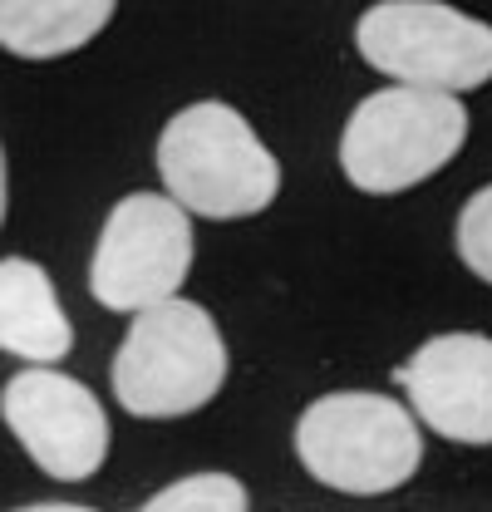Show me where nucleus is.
<instances>
[{
    "label": "nucleus",
    "mask_w": 492,
    "mask_h": 512,
    "mask_svg": "<svg viewBox=\"0 0 492 512\" xmlns=\"http://www.w3.org/2000/svg\"><path fill=\"white\" fill-rule=\"evenodd\" d=\"M158 178L192 217L242 222L276 202L281 163L232 104L197 99L158 133Z\"/></svg>",
    "instance_id": "nucleus-1"
},
{
    "label": "nucleus",
    "mask_w": 492,
    "mask_h": 512,
    "mask_svg": "<svg viewBox=\"0 0 492 512\" xmlns=\"http://www.w3.org/2000/svg\"><path fill=\"white\" fill-rule=\"evenodd\" d=\"M232 355L207 306L168 296L133 311L114 355V399L133 419H187L217 399Z\"/></svg>",
    "instance_id": "nucleus-2"
},
{
    "label": "nucleus",
    "mask_w": 492,
    "mask_h": 512,
    "mask_svg": "<svg viewBox=\"0 0 492 512\" xmlns=\"http://www.w3.org/2000/svg\"><path fill=\"white\" fill-rule=\"evenodd\" d=\"M296 458L330 493L350 498L394 493L424 463L419 414L374 389L320 394L296 424Z\"/></svg>",
    "instance_id": "nucleus-3"
},
{
    "label": "nucleus",
    "mask_w": 492,
    "mask_h": 512,
    "mask_svg": "<svg viewBox=\"0 0 492 512\" xmlns=\"http://www.w3.org/2000/svg\"><path fill=\"white\" fill-rule=\"evenodd\" d=\"M468 143V104L448 89L394 84L355 104L340 133V168L360 192L394 197L443 173Z\"/></svg>",
    "instance_id": "nucleus-4"
},
{
    "label": "nucleus",
    "mask_w": 492,
    "mask_h": 512,
    "mask_svg": "<svg viewBox=\"0 0 492 512\" xmlns=\"http://www.w3.org/2000/svg\"><path fill=\"white\" fill-rule=\"evenodd\" d=\"M355 50L394 84L473 94L492 79V25L443 0H379L355 20Z\"/></svg>",
    "instance_id": "nucleus-5"
},
{
    "label": "nucleus",
    "mask_w": 492,
    "mask_h": 512,
    "mask_svg": "<svg viewBox=\"0 0 492 512\" xmlns=\"http://www.w3.org/2000/svg\"><path fill=\"white\" fill-rule=\"evenodd\" d=\"M192 212L173 192H128L114 202L89 261V291L104 311H143L178 296L192 271Z\"/></svg>",
    "instance_id": "nucleus-6"
},
{
    "label": "nucleus",
    "mask_w": 492,
    "mask_h": 512,
    "mask_svg": "<svg viewBox=\"0 0 492 512\" xmlns=\"http://www.w3.org/2000/svg\"><path fill=\"white\" fill-rule=\"evenodd\" d=\"M0 419L30 453V463L55 483H84L104 468L114 429L94 389L50 365H30L0 389Z\"/></svg>",
    "instance_id": "nucleus-7"
},
{
    "label": "nucleus",
    "mask_w": 492,
    "mask_h": 512,
    "mask_svg": "<svg viewBox=\"0 0 492 512\" xmlns=\"http://www.w3.org/2000/svg\"><path fill=\"white\" fill-rule=\"evenodd\" d=\"M419 424L448 444L488 448L492 444V340L478 330H448L424 340L399 370Z\"/></svg>",
    "instance_id": "nucleus-8"
},
{
    "label": "nucleus",
    "mask_w": 492,
    "mask_h": 512,
    "mask_svg": "<svg viewBox=\"0 0 492 512\" xmlns=\"http://www.w3.org/2000/svg\"><path fill=\"white\" fill-rule=\"evenodd\" d=\"M0 350L25 365H60L74 350V325L55 296V281L30 256L0 261Z\"/></svg>",
    "instance_id": "nucleus-9"
},
{
    "label": "nucleus",
    "mask_w": 492,
    "mask_h": 512,
    "mask_svg": "<svg viewBox=\"0 0 492 512\" xmlns=\"http://www.w3.org/2000/svg\"><path fill=\"white\" fill-rule=\"evenodd\" d=\"M119 0H0V50L15 60H64L84 50Z\"/></svg>",
    "instance_id": "nucleus-10"
},
{
    "label": "nucleus",
    "mask_w": 492,
    "mask_h": 512,
    "mask_svg": "<svg viewBox=\"0 0 492 512\" xmlns=\"http://www.w3.org/2000/svg\"><path fill=\"white\" fill-rule=\"evenodd\" d=\"M246 508H251V493L232 473H187V478L158 488L143 503V512H246Z\"/></svg>",
    "instance_id": "nucleus-11"
},
{
    "label": "nucleus",
    "mask_w": 492,
    "mask_h": 512,
    "mask_svg": "<svg viewBox=\"0 0 492 512\" xmlns=\"http://www.w3.org/2000/svg\"><path fill=\"white\" fill-rule=\"evenodd\" d=\"M458 256L478 281L492 286V183L473 192L458 212Z\"/></svg>",
    "instance_id": "nucleus-12"
},
{
    "label": "nucleus",
    "mask_w": 492,
    "mask_h": 512,
    "mask_svg": "<svg viewBox=\"0 0 492 512\" xmlns=\"http://www.w3.org/2000/svg\"><path fill=\"white\" fill-rule=\"evenodd\" d=\"M30 512H84V503H30Z\"/></svg>",
    "instance_id": "nucleus-13"
},
{
    "label": "nucleus",
    "mask_w": 492,
    "mask_h": 512,
    "mask_svg": "<svg viewBox=\"0 0 492 512\" xmlns=\"http://www.w3.org/2000/svg\"><path fill=\"white\" fill-rule=\"evenodd\" d=\"M0 222H5V153H0Z\"/></svg>",
    "instance_id": "nucleus-14"
}]
</instances>
